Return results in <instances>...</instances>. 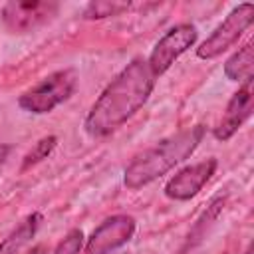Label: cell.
I'll return each mask as SVG.
<instances>
[{
  "label": "cell",
  "instance_id": "obj_5",
  "mask_svg": "<svg viewBox=\"0 0 254 254\" xmlns=\"http://www.w3.org/2000/svg\"><path fill=\"white\" fill-rule=\"evenodd\" d=\"M196 28L192 24H177L173 26L153 48V52L147 58V65L155 77L163 75L189 48L196 42Z\"/></svg>",
  "mask_w": 254,
  "mask_h": 254
},
{
  "label": "cell",
  "instance_id": "obj_16",
  "mask_svg": "<svg viewBox=\"0 0 254 254\" xmlns=\"http://www.w3.org/2000/svg\"><path fill=\"white\" fill-rule=\"evenodd\" d=\"M24 254H48V250H46V246L38 244V246H34L32 250H28V252H24Z\"/></svg>",
  "mask_w": 254,
  "mask_h": 254
},
{
  "label": "cell",
  "instance_id": "obj_9",
  "mask_svg": "<svg viewBox=\"0 0 254 254\" xmlns=\"http://www.w3.org/2000/svg\"><path fill=\"white\" fill-rule=\"evenodd\" d=\"M252 81H254V77L242 81V87H238V91L230 97L222 119L214 127V137L218 141H228L242 127V123L250 117L252 101H254V85H252Z\"/></svg>",
  "mask_w": 254,
  "mask_h": 254
},
{
  "label": "cell",
  "instance_id": "obj_10",
  "mask_svg": "<svg viewBox=\"0 0 254 254\" xmlns=\"http://www.w3.org/2000/svg\"><path fill=\"white\" fill-rule=\"evenodd\" d=\"M252 69H254V48L252 42H246L226 60L224 75L230 81H246L252 77Z\"/></svg>",
  "mask_w": 254,
  "mask_h": 254
},
{
  "label": "cell",
  "instance_id": "obj_8",
  "mask_svg": "<svg viewBox=\"0 0 254 254\" xmlns=\"http://www.w3.org/2000/svg\"><path fill=\"white\" fill-rule=\"evenodd\" d=\"M216 159L210 157L206 161L189 165L185 169H181L175 177H171L165 185V196H169L171 200H189L194 194H198V190L210 181V177L216 171Z\"/></svg>",
  "mask_w": 254,
  "mask_h": 254
},
{
  "label": "cell",
  "instance_id": "obj_13",
  "mask_svg": "<svg viewBox=\"0 0 254 254\" xmlns=\"http://www.w3.org/2000/svg\"><path fill=\"white\" fill-rule=\"evenodd\" d=\"M56 145H58V137L56 135H48V137H42L28 153H26V157H24V163H22V171H26V169H30V167H34V165H38L40 161H44V159H48L50 155H52V151L56 149Z\"/></svg>",
  "mask_w": 254,
  "mask_h": 254
},
{
  "label": "cell",
  "instance_id": "obj_6",
  "mask_svg": "<svg viewBox=\"0 0 254 254\" xmlns=\"http://www.w3.org/2000/svg\"><path fill=\"white\" fill-rule=\"evenodd\" d=\"M58 2L46 0H12L4 4L0 18L8 32L12 34H26L42 24H46L52 16L58 14Z\"/></svg>",
  "mask_w": 254,
  "mask_h": 254
},
{
  "label": "cell",
  "instance_id": "obj_3",
  "mask_svg": "<svg viewBox=\"0 0 254 254\" xmlns=\"http://www.w3.org/2000/svg\"><path fill=\"white\" fill-rule=\"evenodd\" d=\"M75 83H77V77L73 69H58L46 75L44 79H40L30 89H26L18 97V105L28 113L46 115L73 93Z\"/></svg>",
  "mask_w": 254,
  "mask_h": 254
},
{
  "label": "cell",
  "instance_id": "obj_1",
  "mask_svg": "<svg viewBox=\"0 0 254 254\" xmlns=\"http://www.w3.org/2000/svg\"><path fill=\"white\" fill-rule=\"evenodd\" d=\"M155 87L147 60L129 62L91 105L85 117V131L91 137H107L127 123L149 99Z\"/></svg>",
  "mask_w": 254,
  "mask_h": 254
},
{
  "label": "cell",
  "instance_id": "obj_17",
  "mask_svg": "<svg viewBox=\"0 0 254 254\" xmlns=\"http://www.w3.org/2000/svg\"><path fill=\"white\" fill-rule=\"evenodd\" d=\"M244 254H252V246H248V248H246V252H244Z\"/></svg>",
  "mask_w": 254,
  "mask_h": 254
},
{
  "label": "cell",
  "instance_id": "obj_12",
  "mask_svg": "<svg viewBox=\"0 0 254 254\" xmlns=\"http://www.w3.org/2000/svg\"><path fill=\"white\" fill-rule=\"evenodd\" d=\"M129 2H115V0H101V2H89L83 10V18L87 20H101L107 16H119L121 12L129 10Z\"/></svg>",
  "mask_w": 254,
  "mask_h": 254
},
{
  "label": "cell",
  "instance_id": "obj_14",
  "mask_svg": "<svg viewBox=\"0 0 254 254\" xmlns=\"http://www.w3.org/2000/svg\"><path fill=\"white\" fill-rule=\"evenodd\" d=\"M83 246V232L79 228H71L58 244L56 248L50 252V254H79Z\"/></svg>",
  "mask_w": 254,
  "mask_h": 254
},
{
  "label": "cell",
  "instance_id": "obj_2",
  "mask_svg": "<svg viewBox=\"0 0 254 254\" xmlns=\"http://www.w3.org/2000/svg\"><path fill=\"white\" fill-rule=\"evenodd\" d=\"M202 137H204V127L194 125V127L183 129V131L163 139L155 147L143 151L127 165L125 177H123L125 187L135 190V189H141V187L157 181L159 177L169 173L173 167H177L179 163L189 159L200 145Z\"/></svg>",
  "mask_w": 254,
  "mask_h": 254
},
{
  "label": "cell",
  "instance_id": "obj_11",
  "mask_svg": "<svg viewBox=\"0 0 254 254\" xmlns=\"http://www.w3.org/2000/svg\"><path fill=\"white\" fill-rule=\"evenodd\" d=\"M40 222H42V214H40V212L30 214L18 228H14V230L0 242V254H16V252L36 234Z\"/></svg>",
  "mask_w": 254,
  "mask_h": 254
},
{
  "label": "cell",
  "instance_id": "obj_7",
  "mask_svg": "<svg viewBox=\"0 0 254 254\" xmlns=\"http://www.w3.org/2000/svg\"><path fill=\"white\" fill-rule=\"evenodd\" d=\"M135 234V220L129 214H113L105 218L87 238L85 254H111L127 244Z\"/></svg>",
  "mask_w": 254,
  "mask_h": 254
},
{
  "label": "cell",
  "instance_id": "obj_4",
  "mask_svg": "<svg viewBox=\"0 0 254 254\" xmlns=\"http://www.w3.org/2000/svg\"><path fill=\"white\" fill-rule=\"evenodd\" d=\"M254 20V4L244 2L230 10V14L214 28V32L196 48V56L200 60H212L226 52L230 46L238 42V38L246 32V28Z\"/></svg>",
  "mask_w": 254,
  "mask_h": 254
},
{
  "label": "cell",
  "instance_id": "obj_15",
  "mask_svg": "<svg viewBox=\"0 0 254 254\" xmlns=\"http://www.w3.org/2000/svg\"><path fill=\"white\" fill-rule=\"evenodd\" d=\"M8 153H10V147H8V145H0V167H2L4 161L8 159Z\"/></svg>",
  "mask_w": 254,
  "mask_h": 254
}]
</instances>
